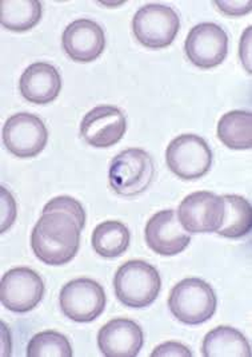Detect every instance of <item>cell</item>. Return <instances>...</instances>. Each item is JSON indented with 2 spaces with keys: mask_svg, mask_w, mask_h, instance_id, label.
Segmentation results:
<instances>
[{
  "mask_svg": "<svg viewBox=\"0 0 252 357\" xmlns=\"http://www.w3.org/2000/svg\"><path fill=\"white\" fill-rule=\"evenodd\" d=\"M145 243L160 256H176L189 246L191 237L173 209L158 211L145 225Z\"/></svg>",
  "mask_w": 252,
  "mask_h": 357,
  "instance_id": "4fadbf2b",
  "label": "cell"
},
{
  "mask_svg": "<svg viewBox=\"0 0 252 357\" xmlns=\"http://www.w3.org/2000/svg\"><path fill=\"white\" fill-rule=\"evenodd\" d=\"M224 215L223 197L211 192H195L179 205L178 220L189 233L218 231Z\"/></svg>",
  "mask_w": 252,
  "mask_h": 357,
  "instance_id": "30bf717a",
  "label": "cell"
},
{
  "mask_svg": "<svg viewBox=\"0 0 252 357\" xmlns=\"http://www.w3.org/2000/svg\"><path fill=\"white\" fill-rule=\"evenodd\" d=\"M84 225L70 213L45 208L31 233L33 255L52 266L68 264L79 250Z\"/></svg>",
  "mask_w": 252,
  "mask_h": 357,
  "instance_id": "6da1fadb",
  "label": "cell"
},
{
  "mask_svg": "<svg viewBox=\"0 0 252 357\" xmlns=\"http://www.w3.org/2000/svg\"><path fill=\"white\" fill-rule=\"evenodd\" d=\"M180 19L175 10L158 3L143 6L132 19L135 38L148 49H164L175 40Z\"/></svg>",
  "mask_w": 252,
  "mask_h": 357,
  "instance_id": "5b68a950",
  "label": "cell"
},
{
  "mask_svg": "<svg viewBox=\"0 0 252 357\" xmlns=\"http://www.w3.org/2000/svg\"><path fill=\"white\" fill-rule=\"evenodd\" d=\"M29 357H72L70 341L59 332L45 331L36 333L27 345Z\"/></svg>",
  "mask_w": 252,
  "mask_h": 357,
  "instance_id": "7402d4cb",
  "label": "cell"
},
{
  "mask_svg": "<svg viewBox=\"0 0 252 357\" xmlns=\"http://www.w3.org/2000/svg\"><path fill=\"white\" fill-rule=\"evenodd\" d=\"M128 227L119 221H104L95 227L91 243L95 252L104 259L122 256L129 246Z\"/></svg>",
  "mask_w": 252,
  "mask_h": 357,
  "instance_id": "44dd1931",
  "label": "cell"
},
{
  "mask_svg": "<svg viewBox=\"0 0 252 357\" xmlns=\"http://www.w3.org/2000/svg\"><path fill=\"white\" fill-rule=\"evenodd\" d=\"M216 305L218 300L212 287L195 277L178 282L168 297L173 317L183 324H203L215 314Z\"/></svg>",
  "mask_w": 252,
  "mask_h": 357,
  "instance_id": "3957f363",
  "label": "cell"
},
{
  "mask_svg": "<svg viewBox=\"0 0 252 357\" xmlns=\"http://www.w3.org/2000/svg\"><path fill=\"white\" fill-rule=\"evenodd\" d=\"M116 297L128 308L142 309L151 305L162 289L158 269L142 260L127 261L113 278Z\"/></svg>",
  "mask_w": 252,
  "mask_h": 357,
  "instance_id": "7a4b0ae2",
  "label": "cell"
},
{
  "mask_svg": "<svg viewBox=\"0 0 252 357\" xmlns=\"http://www.w3.org/2000/svg\"><path fill=\"white\" fill-rule=\"evenodd\" d=\"M45 282L30 268H14L1 277V304L15 313L30 312L42 301Z\"/></svg>",
  "mask_w": 252,
  "mask_h": 357,
  "instance_id": "9c48e42d",
  "label": "cell"
},
{
  "mask_svg": "<svg viewBox=\"0 0 252 357\" xmlns=\"http://www.w3.org/2000/svg\"><path fill=\"white\" fill-rule=\"evenodd\" d=\"M127 121L115 106H97L84 115L80 123V137L97 149L116 145L126 134Z\"/></svg>",
  "mask_w": 252,
  "mask_h": 357,
  "instance_id": "7c38bea8",
  "label": "cell"
},
{
  "mask_svg": "<svg viewBox=\"0 0 252 357\" xmlns=\"http://www.w3.org/2000/svg\"><path fill=\"white\" fill-rule=\"evenodd\" d=\"M184 51L192 65L205 70L212 68L227 58L228 36L215 23H200L187 35Z\"/></svg>",
  "mask_w": 252,
  "mask_h": 357,
  "instance_id": "8fae6325",
  "label": "cell"
},
{
  "mask_svg": "<svg viewBox=\"0 0 252 357\" xmlns=\"http://www.w3.org/2000/svg\"><path fill=\"white\" fill-rule=\"evenodd\" d=\"M42 17L38 0H4L0 3L1 26L10 31L23 33L35 27Z\"/></svg>",
  "mask_w": 252,
  "mask_h": 357,
  "instance_id": "ffe728a7",
  "label": "cell"
},
{
  "mask_svg": "<svg viewBox=\"0 0 252 357\" xmlns=\"http://www.w3.org/2000/svg\"><path fill=\"white\" fill-rule=\"evenodd\" d=\"M48 131L45 122L30 113L10 116L3 126V142L17 158H33L47 145Z\"/></svg>",
  "mask_w": 252,
  "mask_h": 357,
  "instance_id": "ba28073f",
  "label": "cell"
},
{
  "mask_svg": "<svg viewBox=\"0 0 252 357\" xmlns=\"http://www.w3.org/2000/svg\"><path fill=\"white\" fill-rule=\"evenodd\" d=\"M221 144L233 150H250L252 147V114L234 110L224 114L218 123Z\"/></svg>",
  "mask_w": 252,
  "mask_h": 357,
  "instance_id": "d6986e66",
  "label": "cell"
},
{
  "mask_svg": "<svg viewBox=\"0 0 252 357\" xmlns=\"http://www.w3.org/2000/svg\"><path fill=\"white\" fill-rule=\"evenodd\" d=\"M215 4L227 15H243L251 11V1H216Z\"/></svg>",
  "mask_w": 252,
  "mask_h": 357,
  "instance_id": "d4e9b609",
  "label": "cell"
},
{
  "mask_svg": "<svg viewBox=\"0 0 252 357\" xmlns=\"http://www.w3.org/2000/svg\"><path fill=\"white\" fill-rule=\"evenodd\" d=\"M64 316L75 323H91L106 308V292L91 278H77L67 282L59 294Z\"/></svg>",
  "mask_w": 252,
  "mask_h": 357,
  "instance_id": "52a82bcc",
  "label": "cell"
},
{
  "mask_svg": "<svg viewBox=\"0 0 252 357\" xmlns=\"http://www.w3.org/2000/svg\"><path fill=\"white\" fill-rule=\"evenodd\" d=\"M205 357H250L251 347L242 332L231 326H218L208 332L202 345Z\"/></svg>",
  "mask_w": 252,
  "mask_h": 357,
  "instance_id": "e0dca14e",
  "label": "cell"
},
{
  "mask_svg": "<svg viewBox=\"0 0 252 357\" xmlns=\"http://www.w3.org/2000/svg\"><path fill=\"white\" fill-rule=\"evenodd\" d=\"M224 215L216 231L226 238H242L251 231V204L242 195H223Z\"/></svg>",
  "mask_w": 252,
  "mask_h": 357,
  "instance_id": "ac0fdd59",
  "label": "cell"
},
{
  "mask_svg": "<svg viewBox=\"0 0 252 357\" xmlns=\"http://www.w3.org/2000/svg\"><path fill=\"white\" fill-rule=\"evenodd\" d=\"M152 357H191L192 352L189 351V348L180 342H175V341H170V342H164L162 345H159L158 348H155V351L151 354Z\"/></svg>",
  "mask_w": 252,
  "mask_h": 357,
  "instance_id": "cb8c5ba5",
  "label": "cell"
},
{
  "mask_svg": "<svg viewBox=\"0 0 252 357\" xmlns=\"http://www.w3.org/2000/svg\"><path fill=\"white\" fill-rule=\"evenodd\" d=\"M19 89L26 100L35 105H47L61 94L62 77L56 67L46 62H36L22 74Z\"/></svg>",
  "mask_w": 252,
  "mask_h": 357,
  "instance_id": "2e32d148",
  "label": "cell"
},
{
  "mask_svg": "<svg viewBox=\"0 0 252 357\" xmlns=\"http://www.w3.org/2000/svg\"><path fill=\"white\" fill-rule=\"evenodd\" d=\"M155 166L151 155L142 149H127L119 153L110 165V186L116 195L135 197L152 182Z\"/></svg>",
  "mask_w": 252,
  "mask_h": 357,
  "instance_id": "277c9868",
  "label": "cell"
},
{
  "mask_svg": "<svg viewBox=\"0 0 252 357\" xmlns=\"http://www.w3.org/2000/svg\"><path fill=\"white\" fill-rule=\"evenodd\" d=\"M166 162L175 176L192 181L203 177L210 172L212 151L202 137L182 134L167 147Z\"/></svg>",
  "mask_w": 252,
  "mask_h": 357,
  "instance_id": "8992f818",
  "label": "cell"
},
{
  "mask_svg": "<svg viewBox=\"0 0 252 357\" xmlns=\"http://www.w3.org/2000/svg\"><path fill=\"white\" fill-rule=\"evenodd\" d=\"M1 233H4L15 221L16 205L13 195L1 188Z\"/></svg>",
  "mask_w": 252,
  "mask_h": 357,
  "instance_id": "603a6c76",
  "label": "cell"
},
{
  "mask_svg": "<svg viewBox=\"0 0 252 357\" xmlns=\"http://www.w3.org/2000/svg\"><path fill=\"white\" fill-rule=\"evenodd\" d=\"M142 328L129 319H113L97 333V347L107 357H135L142 349Z\"/></svg>",
  "mask_w": 252,
  "mask_h": 357,
  "instance_id": "9a60e30c",
  "label": "cell"
},
{
  "mask_svg": "<svg viewBox=\"0 0 252 357\" xmlns=\"http://www.w3.org/2000/svg\"><path fill=\"white\" fill-rule=\"evenodd\" d=\"M62 45L70 59L79 63H90L104 51L106 35L94 20L77 19L65 27Z\"/></svg>",
  "mask_w": 252,
  "mask_h": 357,
  "instance_id": "5bb4252c",
  "label": "cell"
}]
</instances>
